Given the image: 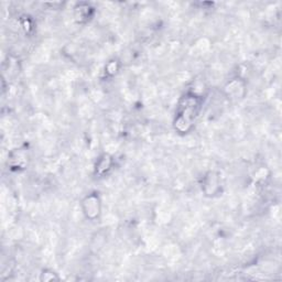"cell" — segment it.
<instances>
[{"mask_svg":"<svg viewBox=\"0 0 282 282\" xmlns=\"http://www.w3.org/2000/svg\"><path fill=\"white\" fill-rule=\"evenodd\" d=\"M92 13H93V8L86 2L79 3L75 7V18L79 22L86 21L92 17Z\"/></svg>","mask_w":282,"mask_h":282,"instance_id":"8992f818","label":"cell"},{"mask_svg":"<svg viewBox=\"0 0 282 282\" xmlns=\"http://www.w3.org/2000/svg\"><path fill=\"white\" fill-rule=\"evenodd\" d=\"M202 105L203 97L196 93L188 92L181 97L173 121L174 129L179 134H188V131H191L200 115Z\"/></svg>","mask_w":282,"mask_h":282,"instance_id":"6da1fadb","label":"cell"},{"mask_svg":"<svg viewBox=\"0 0 282 282\" xmlns=\"http://www.w3.org/2000/svg\"><path fill=\"white\" fill-rule=\"evenodd\" d=\"M117 70H118L117 62H116V61H111V62L108 63V64H107L106 69H105V72H106V74L113 76V75L116 74V72H117Z\"/></svg>","mask_w":282,"mask_h":282,"instance_id":"ba28073f","label":"cell"},{"mask_svg":"<svg viewBox=\"0 0 282 282\" xmlns=\"http://www.w3.org/2000/svg\"><path fill=\"white\" fill-rule=\"evenodd\" d=\"M202 189H203V192L205 193L206 196L213 197V196L217 195L222 189L220 174L215 171L207 172L203 178Z\"/></svg>","mask_w":282,"mask_h":282,"instance_id":"3957f363","label":"cell"},{"mask_svg":"<svg viewBox=\"0 0 282 282\" xmlns=\"http://www.w3.org/2000/svg\"><path fill=\"white\" fill-rule=\"evenodd\" d=\"M40 280L41 281H59L60 278L57 274H55L54 271L51 270V269H45L42 270V272L40 274Z\"/></svg>","mask_w":282,"mask_h":282,"instance_id":"52a82bcc","label":"cell"},{"mask_svg":"<svg viewBox=\"0 0 282 282\" xmlns=\"http://www.w3.org/2000/svg\"><path fill=\"white\" fill-rule=\"evenodd\" d=\"M82 211L90 221H95L100 216L101 200L97 192L87 194L82 201Z\"/></svg>","mask_w":282,"mask_h":282,"instance_id":"7a4b0ae2","label":"cell"},{"mask_svg":"<svg viewBox=\"0 0 282 282\" xmlns=\"http://www.w3.org/2000/svg\"><path fill=\"white\" fill-rule=\"evenodd\" d=\"M113 167V157L108 153H104L97 160L95 165V173L98 176H105Z\"/></svg>","mask_w":282,"mask_h":282,"instance_id":"5b68a950","label":"cell"},{"mask_svg":"<svg viewBox=\"0 0 282 282\" xmlns=\"http://www.w3.org/2000/svg\"><path fill=\"white\" fill-rule=\"evenodd\" d=\"M28 162V157L27 153L24 150L21 149H17L14 151L11 152L10 158H9L8 163L10 164V167L12 170H16V171H19V170H22L26 168Z\"/></svg>","mask_w":282,"mask_h":282,"instance_id":"277c9868","label":"cell"}]
</instances>
